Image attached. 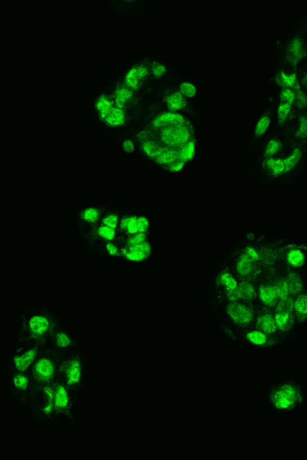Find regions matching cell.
Instances as JSON below:
<instances>
[{
	"instance_id": "cell-1",
	"label": "cell",
	"mask_w": 307,
	"mask_h": 460,
	"mask_svg": "<svg viewBox=\"0 0 307 460\" xmlns=\"http://www.w3.org/2000/svg\"><path fill=\"white\" fill-rule=\"evenodd\" d=\"M79 397L57 379L32 395L28 409L33 418L39 421L75 423Z\"/></svg>"
},
{
	"instance_id": "cell-2",
	"label": "cell",
	"mask_w": 307,
	"mask_h": 460,
	"mask_svg": "<svg viewBox=\"0 0 307 460\" xmlns=\"http://www.w3.org/2000/svg\"><path fill=\"white\" fill-rule=\"evenodd\" d=\"M61 321L52 307L32 305L21 312L15 344H31L47 347L49 339Z\"/></svg>"
},
{
	"instance_id": "cell-3",
	"label": "cell",
	"mask_w": 307,
	"mask_h": 460,
	"mask_svg": "<svg viewBox=\"0 0 307 460\" xmlns=\"http://www.w3.org/2000/svg\"><path fill=\"white\" fill-rule=\"evenodd\" d=\"M85 369L86 357L84 350L75 347L61 352L57 379L79 397L84 386Z\"/></svg>"
},
{
	"instance_id": "cell-4",
	"label": "cell",
	"mask_w": 307,
	"mask_h": 460,
	"mask_svg": "<svg viewBox=\"0 0 307 460\" xmlns=\"http://www.w3.org/2000/svg\"><path fill=\"white\" fill-rule=\"evenodd\" d=\"M60 352L52 351L45 347L35 363L31 366L28 371L32 385L31 396L36 391L51 384L57 379Z\"/></svg>"
},
{
	"instance_id": "cell-5",
	"label": "cell",
	"mask_w": 307,
	"mask_h": 460,
	"mask_svg": "<svg viewBox=\"0 0 307 460\" xmlns=\"http://www.w3.org/2000/svg\"><path fill=\"white\" fill-rule=\"evenodd\" d=\"M270 400L275 409L290 412L296 409L302 402L301 388L294 382L281 383L272 389Z\"/></svg>"
},
{
	"instance_id": "cell-6",
	"label": "cell",
	"mask_w": 307,
	"mask_h": 460,
	"mask_svg": "<svg viewBox=\"0 0 307 460\" xmlns=\"http://www.w3.org/2000/svg\"><path fill=\"white\" fill-rule=\"evenodd\" d=\"M44 348L36 345L15 344L11 352L9 373L28 372Z\"/></svg>"
},
{
	"instance_id": "cell-7",
	"label": "cell",
	"mask_w": 307,
	"mask_h": 460,
	"mask_svg": "<svg viewBox=\"0 0 307 460\" xmlns=\"http://www.w3.org/2000/svg\"><path fill=\"white\" fill-rule=\"evenodd\" d=\"M9 373V393L15 400L16 406L27 407L32 393L29 372Z\"/></svg>"
},
{
	"instance_id": "cell-8",
	"label": "cell",
	"mask_w": 307,
	"mask_h": 460,
	"mask_svg": "<svg viewBox=\"0 0 307 460\" xmlns=\"http://www.w3.org/2000/svg\"><path fill=\"white\" fill-rule=\"evenodd\" d=\"M161 138L162 143L167 148H179L191 140V133L186 125L168 127L163 128Z\"/></svg>"
},
{
	"instance_id": "cell-9",
	"label": "cell",
	"mask_w": 307,
	"mask_h": 460,
	"mask_svg": "<svg viewBox=\"0 0 307 460\" xmlns=\"http://www.w3.org/2000/svg\"><path fill=\"white\" fill-rule=\"evenodd\" d=\"M76 339L61 323L52 332L47 346L55 352H63L76 347Z\"/></svg>"
},
{
	"instance_id": "cell-10",
	"label": "cell",
	"mask_w": 307,
	"mask_h": 460,
	"mask_svg": "<svg viewBox=\"0 0 307 460\" xmlns=\"http://www.w3.org/2000/svg\"><path fill=\"white\" fill-rule=\"evenodd\" d=\"M294 303L292 300H280L276 310L275 320L277 330L282 333L290 332L294 322Z\"/></svg>"
},
{
	"instance_id": "cell-11",
	"label": "cell",
	"mask_w": 307,
	"mask_h": 460,
	"mask_svg": "<svg viewBox=\"0 0 307 460\" xmlns=\"http://www.w3.org/2000/svg\"><path fill=\"white\" fill-rule=\"evenodd\" d=\"M226 312L235 323L240 326H247L253 320L252 310L243 303L230 302L226 307Z\"/></svg>"
},
{
	"instance_id": "cell-12",
	"label": "cell",
	"mask_w": 307,
	"mask_h": 460,
	"mask_svg": "<svg viewBox=\"0 0 307 460\" xmlns=\"http://www.w3.org/2000/svg\"><path fill=\"white\" fill-rule=\"evenodd\" d=\"M151 253V247L148 241L131 247L121 248L122 257L130 262L139 263L148 259Z\"/></svg>"
},
{
	"instance_id": "cell-13",
	"label": "cell",
	"mask_w": 307,
	"mask_h": 460,
	"mask_svg": "<svg viewBox=\"0 0 307 460\" xmlns=\"http://www.w3.org/2000/svg\"><path fill=\"white\" fill-rule=\"evenodd\" d=\"M305 54V45L301 38L295 37L291 39L285 50V57L288 62L296 65Z\"/></svg>"
},
{
	"instance_id": "cell-14",
	"label": "cell",
	"mask_w": 307,
	"mask_h": 460,
	"mask_svg": "<svg viewBox=\"0 0 307 460\" xmlns=\"http://www.w3.org/2000/svg\"><path fill=\"white\" fill-rule=\"evenodd\" d=\"M148 69L143 65L135 66L129 70L125 77V84L130 90H137L148 75Z\"/></svg>"
},
{
	"instance_id": "cell-15",
	"label": "cell",
	"mask_w": 307,
	"mask_h": 460,
	"mask_svg": "<svg viewBox=\"0 0 307 460\" xmlns=\"http://www.w3.org/2000/svg\"><path fill=\"white\" fill-rule=\"evenodd\" d=\"M154 127L164 128L171 126H181L185 125L186 120L183 116L175 112H168L159 115L154 119Z\"/></svg>"
},
{
	"instance_id": "cell-16",
	"label": "cell",
	"mask_w": 307,
	"mask_h": 460,
	"mask_svg": "<svg viewBox=\"0 0 307 460\" xmlns=\"http://www.w3.org/2000/svg\"><path fill=\"white\" fill-rule=\"evenodd\" d=\"M256 296V290L253 285L247 282H242L238 284L236 290L228 294L230 302H238L240 300L250 301L255 298Z\"/></svg>"
},
{
	"instance_id": "cell-17",
	"label": "cell",
	"mask_w": 307,
	"mask_h": 460,
	"mask_svg": "<svg viewBox=\"0 0 307 460\" xmlns=\"http://www.w3.org/2000/svg\"><path fill=\"white\" fill-rule=\"evenodd\" d=\"M257 263L256 261L242 253L236 261V272L242 278H248L252 277L256 272Z\"/></svg>"
},
{
	"instance_id": "cell-18",
	"label": "cell",
	"mask_w": 307,
	"mask_h": 460,
	"mask_svg": "<svg viewBox=\"0 0 307 460\" xmlns=\"http://www.w3.org/2000/svg\"><path fill=\"white\" fill-rule=\"evenodd\" d=\"M256 326L258 330L265 333L270 337L275 336L278 330L275 317L268 312L263 313L259 316Z\"/></svg>"
},
{
	"instance_id": "cell-19",
	"label": "cell",
	"mask_w": 307,
	"mask_h": 460,
	"mask_svg": "<svg viewBox=\"0 0 307 460\" xmlns=\"http://www.w3.org/2000/svg\"><path fill=\"white\" fill-rule=\"evenodd\" d=\"M263 166L266 173L272 177H280L286 174L284 159H265L263 162Z\"/></svg>"
},
{
	"instance_id": "cell-20",
	"label": "cell",
	"mask_w": 307,
	"mask_h": 460,
	"mask_svg": "<svg viewBox=\"0 0 307 460\" xmlns=\"http://www.w3.org/2000/svg\"><path fill=\"white\" fill-rule=\"evenodd\" d=\"M259 294L261 301L267 306L275 305L280 299L277 284L263 285L260 288Z\"/></svg>"
},
{
	"instance_id": "cell-21",
	"label": "cell",
	"mask_w": 307,
	"mask_h": 460,
	"mask_svg": "<svg viewBox=\"0 0 307 460\" xmlns=\"http://www.w3.org/2000/svg\"><path fill=\"white\" fill-rule=\"evenodd\" d=\"M107 125L110 127H121L125 123V113L121 108L113 107L110 112L102 119Z\"/></svg>"
},
{
	"instance_id": "cell-22",
	"label": "cell",
	"mask_w": 307,
	"mask_h": 460,
	"mask_svg": "<svg viewBox=\"0 0 307 460\" xmlns=\"http://www.w3.org/2000/svg\"><path fill=\"white\" fill-rule=\"evenodd\" d=\"M275 81L282 88H288L293 91L300 88L298 79L294 73L281 72L276 75Z\"/></svg>"
},
{
	"instance_id": "cell-23",
	"label": "cell",
	"mask_w": 307,
	"mask_h": 460,
	"mask_svg": "<svg viewBox=\"0 0 307 460\" xmlns=\"http://www.w3.org/2000/svg\"><path fill=\"white\" fill-rule=\"evenodd\" d=\"M119 228L128 236L139 233V216H125L119 222Z\"/></svg>"
},
{
	"instance_id": "cell-24",
	"label": "cell",
	"mask_w": 307,
	"mask_h": 460,
	"mask_svg": "<svg viewBox=\"0 0 307 460\" xmlns=\"http://www.w3.org/2000/svg\"><path fill=\"white\" fill-rule=\"evenodd\" d=\"M217 281V284L226 290L228 294L235 291L238 285V282L234 276L228 272L221 273L218 276Z\"/></svg>"
},
{
	"instance_id": "cell-25",
	"label": "cell",
	"mask_w": 307,
	"mask_h": 460,
	"mask_svg": "<svg viewBox=\"0 0 307 460\" xmlns=\"http://www.w3.org/2000/svg\"><path fill=\"white\" fill-rule=\"evenodd\" d=\"M271 337L261 331H250L247 334V339L252 344L259 346H267L271 345Z\"/></svg>"
},
{
	"instance_id": "cell-26",
	"label": "cell",
	"mask_w": 307,
	"mask_h": 460,
	"mask_svg": "<svg viewBox=\"0 0 307 460\" xmlns=\"http://www.w3.org/2000/svg\"><path fill=\"white\" fill-rule=\"evenodd\" d=\"M131 90L127 87H122L117 89L115 91L114 96H113V98H114L113 102H114L116 107L122 109L128 103L129 101L131 100Z\"/></svg>"
},
{
	"instance_id": "cell-27",
	"label": "cell",
	"mask_w": 307,
	"mask_h": 460,
	"mask_svg": "<svg viewBox=\"0 0 307 460\" xmlns=\"http://www.w3.org/2000/svg\"><path fill=\"white\" fill-rule=\"evenodd\" d=\"M167 105L173 112L179 111L186 107V99L180 92H176L170 95L167 99Z\"/></svg>"
},
{
	"instance_id": "cell-28",
	"label": "cell",
	"mask_w": 307,
	"mask_h": 460,
	"mask_svg": "<svg viewBox=\"0 0 307 460\" xmlns=\"http://www.w3.org/2000/svg\"><path fill=\"white\" fill-rule=\"evenodd\" d=\"M286 259L289 265L294 268L301 266L305 262V254L301 250L293 248L288 251Z\"/></svg>"
},
{
	"instance_id": "cell-29",
	"label": "cell",
	"mask_w": 307,
	"mask_h": 460,
	"mask_svg": "<svg viewBox=\"0 0 307 460\" xmlns=\"http://www.w3.org/2000/svg\"><path fill=\"white\" fill-rule=\"evenodd\" d=\"M180 158L184 162L191 161L194 157L196 152V145L194 141L190 140L189 142L181 146L177 149Z\"/></svg>"
},
{
	"instance_id": "cell-30",
	"label": "cell",
	"mask_w": 307,
	"mask_h": 460,
	"mask_svg": "<svg viewBox=\"0 0 307 460\" xmlns=\"http://www.w3.org/2000/svg\"><path fill=\"white\" fill-rule=\"evenodd\" d=\"M282 148H283V145L280 139L277 138L272 139L266 147L265 152H264V158L265 159L275 158V156L281 151Z\"/></svg>"
},
{
	"instance_id": "cell-31",
	"label": "cell",
	"mask_w": 307,
	"mask_h": 460,
	"mask_svg": "<svg viewBox=\"0 0 307 460\" xmlns=\"http://www.w3.org/2000/svg\"><path fill=\"white\" fill-rule=\"evenodd\" d=\"M302 158L301 150L296 148L293 150L287 157L284 159L286 173L290 172L299 163Z\"/></svg>"
},
{
	"instance_id": "cell-32",
	"label": "cell",
	"mask_w": 307,
	"mask_h": 460,
	"mask_svg": "<svg viewBox=\"0 0 307 460\" xmlns=\"http://www.w3.org/2000/svg\"><path fill=\"white\" fill-rule=\"evenodd\" d=\"M113 107V101L106 96H100L97 100L96 109L100 118L103 119Z\"/></svg>"
},
{
	"instance_id": "cell-33",
	"label": "cell",
	"mask_w": 307,
	"mask_h": 460,
	"mask_svg": "<svg viewBox=\"0 0 307 460\" xmlns=\"http://www.w3.org/2000/svg\"><path fill=\"white\" fill-rule=\"evenodd\" d=\"M142 148L144 152L154 160H156L164 148L152 140L145 141L142 144Z\"/></svg>"
},
{
	"instance_id": "cell-34",
	"label": "cell",
	"mask_w": 307,
	"mask_h": 460,
	"mask_svg": "<svg viewBox=\"0 0 307 460\" xmlns=\"http://www.w3.org/2000/svg\"><path fill=\"white\" fill-rule=\"evenodd\" d=\"M293 104L281 102L277 111V121L280 125H284L287 121L292 111Z\"/></svg>"
},
{
	"instance_id": "cell-35",
	"label": "cell",
	"mask_w": 307,
	"mask_h": 460,
	"mask_svg": "<svg viewBox=\"0 0 307 460\" xmlns=\"http://www.w3.org/2000/svg\"><path fill=\"white\" fill-rule=\"evenodd\" d=\"M294 308L300 317L307 316V294H303L297 297L294 302Z\"/></svg>"
},
{
	"instance_id": "cell-36",
	"label": "cell",
	"mask_w": 307,
	"mask_h": 460,
	"mask_svg": "<svg viewBox=\"0 0 307 460\" xmlns=\"http://www.w3.org/2000/svg\"><path fill=\"white\" fill-rule=\"evenodd\" d=\"M271 119L268 115H263L259 119L256 125L255 130H254V133L256 137H262L266 133L271 124Z\"/></svg>"
},
{
	"instance_id": "cell-37",
	"label": "cell",
	"mask_w": 307,
	"mask_h": 460,
	"mask_svg": "<svg viewBox=\"0 0 307 460\" xmlns=\"http://www.w3.org/2000/svg\"><path fill=\"white\" fill-rule=\"evenodd\" d=\"M295 136L298 139H303L307 137V115L305 113H302L299 116Z\"/></svg>"
},
{
	"instance_id": "cell-38",
	"label": "cell",
	"mask_w": 307,
	"mask_h": 460,
	"mask_svg": "<svg viewBox=\"0 0 307 460\" xmlns=\"http://www.w3.org/2000/svg\"><path fill=\"white\" fill-rule=\"evenodd\" d=\"M97 234L103 240L107 242H112L115 238V229L102 225L98 228Z\"/></svg>"
},
{
	"instance_id": "cell-39",
	"label": "cell",
	"mask_w": 307,
	"mask_h": 460,
	"mask_svg": "<svg viewBox=\"0 0 307 460\" xmlns=\"http://www.w3.org/2000/svg\"><path fill=\"white\" fill-rule=\"evenodd\" d=\"M100 216V212L99 210L95 208H87L82 214V219L85 221L90 223H94L98 221Z\"/></svg>"
},
{
	"instance_id": "cell-40",
	"label": "cell",
	"mask_w": 307,
	"mask_h": 460,
	"mask_svg": "<svg viewBox=\"0 0 307 460\" xmlns=\"http://www.w3.org/2000/svg\"><path fill=\"white\" fill-rule=\"evenodd\" d=\"M285 281L289 288L291 296L296 295L299 293L302 288V282L299 278L296 277L295 275H291L285 279Z\"/></svg>"
},
{
	"instance_id": "cell-41",
	"label": "cell",
	"mask_w": 307,
	"mask_h": 460,
	"mask_svg": "<svg viewBox=\"0 0 307 460\" xmlns=\"http://www.w3.org/2000/svg\"><path fill=\"white\" fill-rule=\"evenodd\" d=\"M146 234L142 233H137V234L129 236L126 242H125V247H131L136 246V245L143 243L146 241Z\"/></svg>"
},
{
	"instance_id": "cell-42",
	"label": "cell",
	"mask_w": 307,
	"mask_h": 460,
	"mask_svg": "<svg viewBox=\"0 0 307 460\" xmlns=\"http://www.w3.org/2000/svg\"><path fill=\"white\" fill-rule=\"evenodd\" d=\"M180 92L184 97H193L197 93V89L191 83L184 82L181 85Z\"/></svg>"
},
{
	"instance_id": "cell-43",
	"label": "cell",
	"mask_w": 307,
	"mask_h": 460,
	"mask_svg": "<svg viewBox=\"0 0 307 460\" xmlns=\"http://www.w3.org/2000/svg\"><path fill=\"white\" fill-rule=\"evenodd\" d=\"M295 94V99L294 104L299 109L305 108L307 106V98L306 95L300 90V88L294 90Z\"/></svg>"
},
{
	"instance_id": "cell-44",
	"label": "cell",
	"mask_w": 307,
	"mask_h": 460,
	"mask_svg": "<svg viewBox=\"0 0 307 460\" xmlns=\"http://www.w3.org/2000/svg\"><path fill=\"white\" fill-rule=\"evenodd\" d=\"M281 102L293 104L295 99V94L292 90L288 88H282L280 94Z\"/></svg>"
},
{
	"instance_id": "cell-45",
	"label": "cell",
	"mask_w": 307,
	"mask_h": 460,
	"mask_svg": "<svg viewBox=\"0 0 307 460\" xmlns=\"http://www.w3.org/2000/svg\"><path fill=\"white\" fill-rule=\"evenodd\" d=\"M119 217L115 214H110L102 220V225L115 229L119 224Z\"/></svg>"
},
{
	"instance_id": "cell-46",
	"label": "cell",
	"mask_w": 307,
	"mask_h": 460,
	"mask_svg": "<svg viewBox=\"0 0 307 460\" xmlns=\"http://www.w3.org/2000/svg\"><path fill=\"white\" fill-rule=\"evenodd\" d=\"M243 253L257 262L260 260L261 256L259 251L253 247L249 246L245 248Z\"/></svg>"
},
{
	"instance_id": "cell-47",
	"label": "cell",
	"mask_w": 307,
	"mask_h": 460,
	"mask_svg": "<svg viewBox=\"0 0 307 460\" xmlns=\"http://www.w3.org/2000/svg\"><path fill=\"white\" fill-rule=\"evenodd\" d=\"M105 248L107 253L110 256L115 257L122 256L121 250L112 242H107Z\"/></svg>"
},
{
	"instance_id": "cell-48",
	"label": "cell",
	"mask_w": 307,
	"mask_h": 460,
	"mask_svg": "<svg viewBox=\"0 0 307 460\" xmlns=\"http://www.w3.org/2000/svg\"><path fill=\"white\" fill-rule=\"evenodd\" d=\"M151 70L152 74L157 78L162 76L166 72L165 67L158 62H154L152 64Z\"/></svg>"
},
{
	"instance_id": "cell-49",
	"label": "cell",
	"mask_w": 307,
	"mask_h": 460,
	"mask_svg": "<svg viewBox=\"0 0 307 460\" xmlns=\"http://www.w3.org/2000/svg\"><path fill=\"white\" fill-rule=\"evenodd\" d=\"M185 164L186 162L180 159L169 165L167 168L173 172H177L183 169Z\"/></svg>"
},
{
	"instance_id": "cell-50",
	"label": "cell",
	"mask_w": 307,
	"mask_h": 460,
	"mask_svg": "<svg viewBox=\"0 0 307 460\" xmlns=\"http://www.w3.org/2000/svg\"><path fill=\"white\" fill-rule=\"evenodd\" d=\"M122 149L125 152L132 153L134 151L135 145L131 140H127L122 143Z\"/></svg>"
},
{
	"instance_id": "cell-51",
	"label": "cell",
	"mask_w": 307,
	"mask_h": 460,
	"mask_svg": "<svg viewBox=\"0 0 307 460\" xmlns=\"http://www.w3.org/2000/svg\"><path fill=\"white\" fill-rule=\"evenodd\" d=\"M303 85L306 89H307V73L305 75L303 76L302 79Z\"/></svg>"
}]
</instances>
